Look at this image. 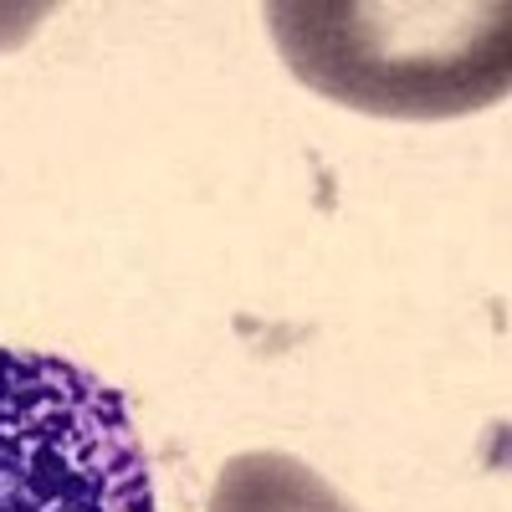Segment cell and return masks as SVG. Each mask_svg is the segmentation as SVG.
<instances>
[{
	"label": "cell",
	"mask_w": 512,
	"mask_h": 512,
	"mask_svg": "<svg viewBox=\"0 0 512 512\" xmlns=\"http://www.w3.org/2000/svg\"><path fill=\"white\" fill-rule=\"evenodd\" d=\"M267 21L297 82L374 118H466L512 82L502 0H272Z\"/></svg>",
	"instance_id": "1"
},
{
	"label": "cell",
	"mask_w": 512,
	"mask_h": 512,
	"mask_svg": "<svg viewBox=\"0 0 512 512\" xmlns=\"http://www.w3.org/2000/svg\"><path fill=\"white\" fill-rule=\"evenodd\" d=\"M0 512H154L123 390L72 359L0 349Z\"/></svg>",
	"instance_id": "2"
},
{
	"label": "cell",
	"mask_w": 512,
	"mask_h": 512,
	"mask_svg": "<svg viewBox=\"0 0 512 512\" xmlns=\"http://www.w3.org/2000/svg\"><path fill=\"white\" fill-rule=\"evenodd\" d=\"M210 512H354V507L297 456L246 451L221 466Z\"/></svg>",
	"instance_id": "3"
}]
</instances>
